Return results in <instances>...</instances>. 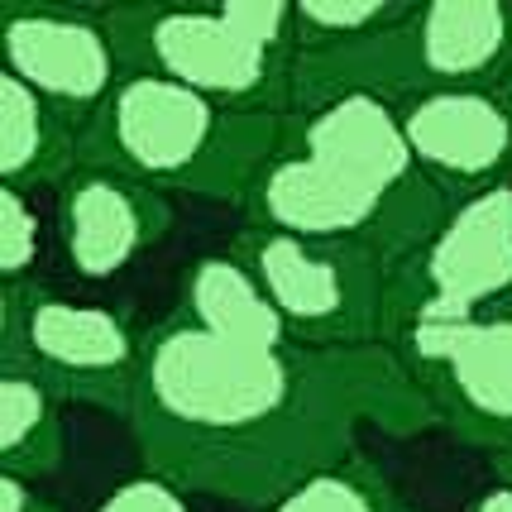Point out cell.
Instances as JSON below:
<instances>
[{
  "label": "cell",
  "mask_w": 512,
  "mask_h": 512,
  "mask_svg": "<svg viewBox=\"0 0 512 512\" xmlns=\"http://www.w3.org/2000/svg\"><path fill=\"white\" fill-rule=\"evenodd\" d=\"M417 436L436 412L393 345H230L178 312L144 335L134 441L149 474L240 508H273L359 455V426Z\"/></svg>",
  "instance_id": "cell-1"
},
{
  "label": "cell",
  "mask_w": 512,
  "mask_h": 512,
  "mask_svg": "<svg viewBox=\"0 0 512 512\" xmlns=\"http://www.w3.org/2000/svg\"><path fill=\"white\" fill-rule=\"evenodd\" d=\"M288 139V115H240L154 72H125L87 125V163L154 192L245 206L268 158Z\"/></svg>",
  "instance_id": "cell-2"
},
{
  "label": "cell",
  "mask_w": 512,
  "mask_h": 512,
  "mask_svg": "<svg viewBox=\"0 0 512 512\" xmlns=\"http://www.w3.org/2000/svg\"><path fill=\"white\" fill-rule=\"evenodd\" d=\"M106 29L125 72H154L240 115H292L297 5H106Z\"/></svg>",
  "instance_id": "cell-3"
},
{
  "label": "cell",
  "mask_w": 512,
  "mask_h": 512,
  "mask_svg": "<svg viewBox=\"0 0 512 512\" xmlns=\"http://www.w3.org/2000/svg\"><path fill=\"white\" fill-rule=\"evenodd\" d=\"M245 216L249 225L288 230L302 240L369 249L398 273L441 230L450 201L436 187H383L326 158L302 154L283 139V149L268 158L249 192Z\"/></svg>",
  "instance_id": "cell-4"
},
{
  "label": "cell",
  "mask_w": 512,
  "mask_h": 512,
  "mask_svg": "<svg viewBox=\"0 0 512 512\" xmlns=\"http://www.w3.org/2000/svg\"><path fill=\"white\" fill-rule=\"evenodd\" d=\"M144 335L111 307L72 302L39 283L0 288V374L44 383L58 402L134 412Z\"/></svg>",
  "instance_id": "cell-5"
},
{
  "label": "cell",
  "mask_w": 512,
  "mask_h": 512,
  "mask_svg": "<svg viewBox=\"0 0 512 512\" xmlns=\"http://www.w3.org/2000/svg\"><path fill=\"white\" fill-rule=\"evenodd\" d=\"M230 254L259 278V288L288 321L297 345L312 350L388 345L393 268L369 249L245 225Z\"/></svg>",
  "instance_id": "cell-6"
},
{
  "label": "cell",
  "mask_w": 512,
  "mask_h": 512,
  "mask_svg": "<svg viewBox=\"0 0 512 512\" xmlns=\"http://www.w3.org/2000/svg\"><path fill=\"white\" fill-rule=\"evenodd\" d=\"M426 393L436 426L493 455L512 450V307L412 321L388 340Z\"/></svg>",
  "instance_id": "cell-7"
},
{
  "label": "cell",
  "mask_w": 512,
  "mask_h": 512,
  "mask_svg": "<svg viewBox=\"0 0 512 512\" xmlns=\"http://www.w3.org/2000/svg\"><path fill=\"white\" fill-rule=\"evenodd\" d=\"M512 307V182L450 206L441 230L393 273L388 340L412 321Z\"/></svg>",
  "instance_id": "cell-8"
},
{
  "label": "cell",
  "mask_w": 512,
  "mask_h": 512,
  "mask_svg": "<svg viewBox=\"0 0 512 512\" xmlns=\"http://www.w3.org/2000/svg\"><path fill=\"white\" fill-rule=\"evenodd\" d=\"M0 58L10 77L34 87L77 125H91L125 77L115 39L106 29V5L5 0L0 5Z\"/></svg>",
  "instance_id": "cell-9"
},
{
  "label": "cell",
  "mask_w": 512,
  "mask_h": 512,
  "mask_svg": "<svg viewBox=\"0 0 512 512\" xmlns=\"http://www.w3.org/2000/svg\"><path fill=\"white\" fill-rule=\"evenodd\" d=\"M412 158L460 206L512 182V106L498 91H422L398 106Z\"/></svg>",
  "instance_id": "cell-10"
},
{
  "label": "cell",
  "mask_w": 512,
  "mask_h": 512,
  "mask_svg": "<svg viewBox=\"0 0 512 512\" xmlns=\"http://www.w3.org/2000/svg\"><path fill=\"white\" fill-rule=\"evenodd\" d=\"M173 206L163 192L101 163H82L58 187V245L87 283H111L168 235Z\"/></svg>",
  "instance_id": "cell-11"
},
{
  "label": "cell",
  "mask_w": 512,
  "mask_h": 512,
  "mask_svg": "<svg viewBox=\"0 0 512 512\" xmlns=\"http://www.w3.org/2000/svg\"><path fill=\"white\" fill-rule=\"evenodd\" d=\"M87 163V125L0 72V178L15 192L63 187Z\"/></svg>",
  "instance_id": "cell-12"
},
{
  "label": "cell",
  "mask_w": 512,
  "mask_h": 512,
  "mask_svg": "<svg viewBox=\"0 0 512 512\" xmlns=\"http://www.w3.org/2000/svg\"><path fill=\"white\" fill-rule=\"evenodd\" d=\"M178 316L192 321L197 331L230 340V345H259V350H278V345H297L288 321L268 302L259 278L249 273L235 254H201L192 268L182 273V302Z\"/></svg>",
  "instance_id": "cell-13"
},
{
  "label": "cell",
  "mask_w": 512,
  "mask_h": 512,
  "mask_svg": "<svg viewBox=\"0 0 512 512\" xmlns=\"http://www.w3.org/2000/svg\"><path fill=\"white\" fill-rule=\"evenodd\" d=\"M67 422L63 402L44 383L0 374V474L39 484L44 474L63 465Z\"/></svg>",
  "instance_id": "cell-14"
},
{
  "label": "cell",
  "mask_w": 512,
  "mask_h": 512,
  "mask_svg": "<svg viewBox=\"0 0 512 512\" xmlns=\"http://www.w3.org/2000/svg\"><path fill=\"white\" fill-rule=\"evenodd\" d=\"M297 5V53H335L364 44L412 10V0H292Z\"/></svg>",
  "instance_id": "cell-15"
},
{
  "label": "cell",
  "mask_w": 512,
  "mask_h": 512,
  "mask_svg": "<svg viewBox=\"0 0 512 512\" xmlns=\"http://www.w3.org/2000/svg\"><path fill=\"white\" fill-rule=\"evenodd\" d=\"M268 512H398V498L364 455H350V460L312 474L302 489H292Z\"/></svg>",
  "instance_id": "cell-16"
},
{
  "label": "cell",
  "mask_w": 512,
  "mask_h": 512,
  "mask_svg": "<svg viewBox=\"0 0 512 512\" xmlns=\"http://www.w3.org/2000/svg\"><path fill=\"white\" fill-rule=\"evenodd\" d=\"M39 254H44V221L34 197L0 187V288L34 283Z\"/></svg>",
  "instance_id": "cell-17"
},
{
  "label": "cell",
  "mask_w": 512,
  "mask_h": 512,
  "mask_svg": "<svg viewBox=\"0 0 512 512\" xmlns=\"http://www.w3.org/2000/svg\"><path fill=\"white\" fill-rule=\"evenodd\" d=\"M96 512H192L187 503V493L178 484H168V479H158V474H139V479H125V484H115Z\"/></svg>",
  "instance_id": "cell-18"
},
{
  "label": "cell",
  "mask_w": 512,
  "mask_h": 512,
  "mask_svg": "<svg viewBox=\"0 0 512 512\" xmlns=\"http://www.w3.org/2000/svg\"><path fill=\"white\" fill-rule=\"evenodd\" d=\"M0 512H63V508H58V503H48L34 484L0 474Z\"/></svg>",
  "instance_id": "cell-19"
},
{
  "label": "cell",
  "mask_w": 512,
  "mask_h": 512,
  "mask_svg": "<svg viewBox=\"0 0 512 512\" xmlns=\"http://www.w3.org/2000/svg\"><path fill=\"white\" fill-rule=\"evenodd\" d=\"M469 512H512V489H508V484H493V489L484 493V498H479Z\"/></svg>",
  "instance_id": "cell-20"
},
{
  "label": "cell",
  "mask_w": 512,
  "mask_h": 512,
  "mask_svg": "<svg viewBox=\"0 0 512 512\" xmlns=\"http://www.w3.org/2000/svg\"><path fill=\"white\" fill-rule=\"evenodd\" d=\"M493 469H498V484H508V489H512V450L493 455Z\"/></svg>",
  "instance_id": "cell-21"
},
{
  "label": "cell",
  "mask_w": 512,
  "mask_h": 512,
  "mask_svg": "<svg viewBox=\"0 0 512 512\" xmlns=\"http://www.w3.org/2000/svg\"><path fill=\"white\" fill-rule=\"evenodd\" d=\"M508 106H512V91H508Z\"/></svg>",
  "instance_id": "cell-22"
}]
</instances>
